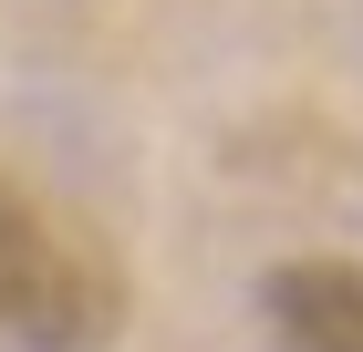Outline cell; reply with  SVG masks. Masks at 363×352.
<instances>
[{
  "label": "cell",
  "mask_w": 363,
  "mask_h": 352,
  "mask_svg": "<svg viewBox=\"0 0 363 352\" xmlns=\"http://www.w3.org/2000/svg\"><path fill=\"white\" fill-rule=\"evenodd\" d=\"M135 290L73 208L0 166V352H114Z\"/></svg>",
  "instance_id": "cell-1"
},
{
  "label": "cell",
  "mask_w": 363,
  "mask_h": 352,
  "mask_svg": "<svg viewBox=\"0 0 363 352\" xmlns=\"http://www.w3.org/2000/svg\"><path fill=\"white\" fill-rule=\"evenodd\" d=\"M259 331L280 352H363V259L311 249L259 270Z\"/></svg>",
  "instance_id": "cell-2"
}]
</instances>
